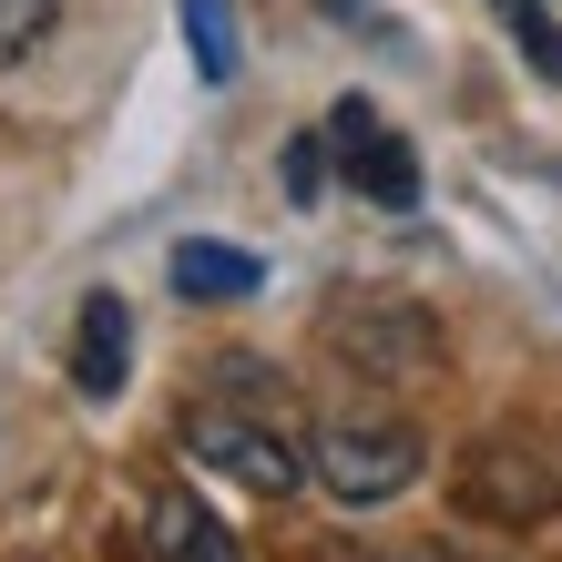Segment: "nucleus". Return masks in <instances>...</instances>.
Masks as SVG:
<instances>
[{"instance_id":"1","label":"nucleus","mask_w":562,"mask_h":562,"mask_svg":"<svg viewBox=\"0 0 562 562\" xmlns=\"http://www.w3.org/2000/svg\"><path fill=\"white\" fill-rule=\"evenodd\" d=\"M307 471L327 502H348V512H379V502H400V491L429 471V440L409 419H379V409H338V419H317L307 429Z\"/></svg>"},{"instance_id":"2","label":"nucleus","mask_w":562,"mask_h":562,"mask_svg":"<svg viewBox=\"0 0 562 562\" xmlns=\"http://www.w3.org/2000/svg\"><path fill=\"white\" fill-rule=\"evenodd\" d=\"M460 512L471 521H502V532H532V521L562 512V440L542 429H491V440L460 450Z\"/></svg>"},{"instance_id":"3","label":"nucleus","mask_w":562,"mask_h":562,"mask_svg":"<svg viewBox=\"0 0 562 562\" xmlns=\"http://www.w3.org/2000/svg\"><path fill=\"white\" fill-rule=\"evenodd\" d=\"M184 450L205 460L215 481H246V491H267V502H286L296 481H317V471H307V440H296V429H286L277 409L215 400V389L184 409Z\"/></svg>"},{"instance_id":"4","label":"nucleus","mask_w":562,"mask_h":562,"mask_svg":"<svg viewBox=\"0 0 562 562\" xmlns=\"http://www.w3.org/2000/svg\"><path fill=\"white\" fill-rule=\"evenodd\" d=\"M327 134H338V164H348V184L369 194V205H389V215L419 205V154L389 134L369 103H338V113H327Z\"/></svg>"},{"instance_id":"5","label":"nucleus","mask_w":562,"mask_h":562,"mask_svg":"<svg viewBox=\"0 0 562 562\" xmlns=\"http://www.w3.org/2000/svg\"><path fill=\"white\" fill-rule=\"evenodd\" d=\"M327 338H338L358 369H429V358H440L429 317H419V307H389V296H338Z\"/></svg>"},{"instance_id":"6","label":"nucleus","mask_w":562,"mask_h":562,"mask_svg":"<svg viewBox=\"0 0 562 562\" xmlns=\"http://www.w3.org/2000/svg\"><path fill=\"white\" fill-rule=\"evenodd\" d=\"M144 562H246V552H236V532H225L184 481H164L144 502Z\"/></svg>"},{"instance_id":"7","label":"nucleus","mask_w":562,"mask_h":562,"mask_svg":"<svg viewBox=\"0 0 562 562\" xmlns=\"http://www.w3.org/2000/svg\"><path fill=\"white\" fill-rule=\"evenodd\" d=\"M123 369H134V307H123L113 286H92L82 327H72V389H82V400H113Z\"/></svg>"},{"instance_id":"8","label":"nucleus","mask_w":562,"mask_h":562,"mask_svg":"<svg viewBox=\"0 0 562 562\" xmlns=\"http://www.w3.org/2000/svg\"><path fill=\"white\" fill-rule=\"evenodd\" d=\"M175 11H184L194 72H205V82H236V61H246V42H236V0H175Z\"/></svg>"},{"instance_id":"9","label":"nucleus","mask_w":562,"mask_h":562,"mask_svg":"<svg viewBox=\"0 0 562 562\" xmlns=\"http://www.w3.org/2000/svg\"><path fill=\"white\" fill-rule=\"evenodd\" d=\"M267 286V267L236 246H175V296H256Z\"/></svg>"},{"instance_id":"10","label":"nucleus","mask_w":562,"mask_h":562,"mask_svg":"<svg viewBox=\"0 0 562 562\" xmlns=\"http://www.w3.org/2000/svg\"><path fill=\"white\" fill-rule=\"evenodd\" d=\"M61 31V0H0V61H31Z\"/></svg>"},{"instance_id":"11","label":"nucleus","mask_w":562,"mask_h":562,"mask_svg":"<svg viewBox=\"0 0 562 562\" xmlns=\"http://www.w3.org/2000/svg\"><path fill=\"white\" fill-rule=\"evenodd\" d=\"M502 21H512V42L532 52V72H542V82H562V31H552L542 0H502Z\"/></svg>"},{"instance_id":"12","label":"nucleus","mask_w":562,"mask_h":562,"mask_svg":"<svg viewBox=\"0 0 562 562\" xmlns=\"http://www.w3.org/2000/svg\"><path fill=\"white\" fill-rule=\"evenodd\" d=\"M317 184H327V144H317V134H296V144H286V194L307 205Z\"/></svg>"},{"instance_id":"13","label":"nucleus","mask_w":562,"mask_h":562,"mask_svg":"<svg viewBox=\"0 0 562 562\" xmlns=\"http://www.w3.org/2000/svg\"><path fill=\"white\" fill-rule=\"evenodd\" d=\"M327 11H348V0H327Z\"/></svg>"},{"instance_id":"14","label":"nucleus","mask_w":562,"mask_h":562,"mask_svg":"<svg viewBox=\"0 0 562 562\" xmlns=\"http://www.w3.org/2000/svg\"><path fill=\"white\" fill-rule=\"evenodd\" d=\"M440 562H450V552H440Z\"/></svg>"}]
</instances>
